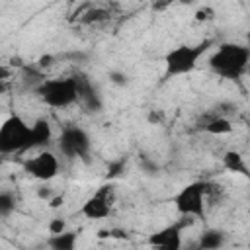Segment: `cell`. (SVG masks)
Instances as JSON below:
<instances>
[{
	"label": "cell",
	"mask_w": 250,
	"mask_h": 250,
	"mask_svg": "<svg viewBox=\"0 0 250 250\" xmlns=\"http://www.w3.org/2000/svg\"><path fill=\"white\" fill-rule=\"evenodd\" d=\"M223 164L225 168H229L230 172H238V174H246V164H244V158L236 152V150H229L225 156H223Z\"/></svg>",
	"instance_id": "obj_16"
},
{
	"label": "cell",
	"mask_w": 250,
	"mask_h": 250,
	"mask_svg": "<svg viewBox=\"0 0 250 250\" xmlns=\"http://www.w3.org/2000/svg\"><path fill=\"white\" fill-rule=\"evenodd\" d=\"M191 250H201V248H197V246H195V244H193V248H191Z\"/></svg>",
	"instance_id": "obj_23"
},
{
	"label": "cell",
	"mask_w": 250,
	"mask_h": 250,
	"mask_svg": "<svg viewBox=\"0 0 250 250\" xmlns=\"http://www.w3.org/2000/svg\"><path fill=\"white\" fill-rule=\"evenodd\" d=\"M8 76H10V70H8L6 66H2V64H0V84H2V82H6V78H8Z\"/></svg>",
	"instance_id": "obj_21"
},
{
	"label": "cell",
	"mask_w": 250,
	"mask_h": 250,
	"mask_svg": "<svg viewBox=\"0 0 250 250\" xmlns=\"http://www.w3.org/2000/svg\"><path fill=\"white\" fill-rule=\"evenodd\" d=\"M74 82H76V104L84 109V111H100L102 109V96L98 92V88L92 84V80L84 74H74Z\"/></svg>",
	"instance_id": "obj_10"
},
{
	"label": "cell",
	"mask_w": 250,
	"mask_h": 250,
	"mask_svg": "<svg viewBox=\"0 0 250 250\" xmlns=\"http://www.w3.org/2000/svg\"><path fill=\"white\" fill-rule=\"evenodd\" d=\"M109 80H111L113 84H117V86H125V84H127V76H125L123 72H117V70H113V72L109 74Z\"/></svg>",
	"instance_id": "obj_19"
},
{
	"label": "cell",
	"mask_w": 250,
	"mask_h": 250,
	"mask_svg": "<svg viewBox=\"0 0 250 250\" xmlns=\"http://www.w3.org/2000/svg\"><path fill=\"white\" fill-rule=\"evenodd\" d=\"M227 242V234L219 229H207L199 234L195 246L201 248V250H221Z\"/></svg>",
	"instance_id": "obj_12"
},
{
	"label": "cell",
	"mask_w": 250,
	"mask_h": 250,
	"mask_svg": "<svg viewBox=\"0 0 250 250\" xmlns=\"http://www.w3.org/2000/svg\"><path fill=\"white\" fill-rule=\"evenodd\" d=\"M41 102L55 109H64L76 104V82L74 76L45 78L43 84L35 90Z\"/></svg>",
	"instance_id": "obj_3"
},
{
	"label": "cell",
	"mask_w": 250,
	"mask_h": 250,
	"mask_svg": "<svg viewBox=\"0 0 250 250\" xmlns=\"http://www.w3.org/2000/svg\"><path fill=\"white\" fill-rule=\"evenodd\" d=\"M146 244L152 250H182L184 246V236H182V225H166L158 230H154Z\"/></svg>",
	"instance_id": "obj_9"
},
{
	"label": "cell",
	"mask_w": 250,
	"mask_h": 250,
	"mask_svg": "<svg viewBox=\"0 0 250 250\" xmlns=\"http://www.w3.org/2000/svg\"><path fill=\"white\" fill-rule=\"evenodd\" d=\"M121 170H123V162H113V164L109 166L107 178H115V176H119V174H121Z\"/></svg>",
	"instance_id": "obj_20"
},
{
	"label": "cell",
	"mask_w": 250,
	"mask_h": 250,
	"mask_svg": "<svg viewBox=\"0 0 250 250\" xmlns=\"http://www.w3.org/2000/svg\"><path fill=\"white\" fill-rule=\"evenodd\" d=\"M59 166H61L59 164V158L51 150H39L37 154L25 158V162H23V170L31 178H35L39 182L53 180L59 174Z\"/></svg>",
	"instance_id": "obj_8"
},
{
	"label": "cell",
	"mask_w": 250,
	"mask_h": 250,
	"mask_svg": "<svg viewBox=\"0 0 250 250\" xmlns=\"http://www.w3.org/2000/svg\"><path fill=\"white\" fill-rule=\"evenodd\" d=\"M92 141L90 135L78 127V125H68L62 129L59 137V150L66 158H86L90 154Z\"/></svg>",
	"instance_id": "obj_6"
},
{
	"label": "cell",
	"mask_w": 250,
	"mask_h": 250,
	"mask_svg": "<svg viewBox=\"0 0 250 250\" xmlns=\"http://www.w3.org/2000/svg\"><path fill=\"white\" fill-rule=\"evenodd\" d=\"M16 211V197L10 191H0V219L10 217Z\"/></svg>",
	"instance_id": "obj_17"
},
{
	"label": "cell",
	"mask_w": 250,
	"mask_h": 250,
	"mask_svg": "<svg viewBox=\"0 0 250 250\" xmlns=\"http://www.w3.org/2000/svg\"><path fill=\"white\" fill-rule=\"evenodd\" d=\"M209 182H191L184 186L174 195V205L180 215L186 219H203L205 217V203L211 191Z\"/></svg>",
	"instance_id": "obj_5"
},
{
	"label": "cell",
	"mask_w": 250,
	"mask_h": 250,
	"mask_svg": "<svg viewBox=\"0 0 250 250\" xmlns=\"http://www.w3.org/2000/svg\"><path fill=\"white\" fill-rule=\"evenodd\" d=\"M61 203H62V197H61V195H59V197H51V199H49V205H51V207H59Z\"/></svg>",
	"instance_id": "obj_22"
},
{
	"label": "cell",
	"mask_w": 250,
	"mask_h": 250,
	"mask_svg": "<svg viewBox=\"0 0 250 250\" xmlns=\"http://www.w3.org/2000/svg\"><path fill=\"white\" fill-rule=\"evenodd\" d=\"M31 125L20 117L10 115L0 125V154H20L29 150Z\"/></svg>",
	"instance_id": "obj_4"
},
{
	"label": "cell",
	"mask_w": 250,
	"mask_h": 250,
	"mask_svg": "<svg viewBox=\"0 0 250 250\" xmlns=\"http://www.w3.org/2000/svg\"><path fill=\"white\" fill-rule=\"evenodd\" d=\"M205 131L211 133V135H227L232 131V123L223 117V115H217V117H211L207 123H205Z\"/></svg>",
	"instance_id": "obj_15"
},
{
	"label": "cell",
	"mask_w": 250,
	"mask_h": 250,
	"mask_svg": "<svg viewBox=\"0 0 250 250\" xmlns=\"http://www.w3.org/2000/svg\"><path fill=\"white\" fill-rule=\"evenodd\" d=\"M213 45L211 39H205L197 45H178L170 49L164 57V76L166 78H178L193 72L199 64V59L209 51Z\"/></svg>",
	"instance_id": "obj_2"
},
{
	"label": "cell",
	"mask_w": 250,
	"mask_h": 250,
	"mask_svg": "<svg viewBox=\"0 0 250 250\" xmlns=\"http://www.w3.org/2000/svg\"><path fill=\"white\" fill-rule=\"evenodd\" d=\"M62 230H66V223L62 221V219H53L51 223H49V234H59V232H62Z\"/></svg>",
	"instance_id": "obj_18"
},
{
	"label": "cell",
	"mask_w": 250,
	"mask_h": 250,
	"mask_svg": "<svg viewBox=\"0 0 250 250\" xmlns=\"http://www.w3.org/2000/svg\"><path fill=\"white\" fill-rule=\"evenodd\" d=\"M45 78H47V76L43 74V70H41L37 64H33V66H23V68H21V74H20V80H21L23 88H25V90H33V92L43 84Z\"/></svg>",
	"instance_id": "obj_14"
},
{
	"label": "cell",
	"mask_w": 250,
	"mask_h": 250,
	"mask_svg": "<svg viewBox=\"0 0 250 250\" xmlns=\"http://www.w3.org/2000/svg\"><path fill=\"white\" fill-rule=\"evenodd\" d=\"M250 62V49L240 43H221L209 57V68L227 80H238Z\"/></svg>",
	"instance_id": "obj_1"
},
{
	"label": "cell",
	"mask_w": 250,
	"mask_h": 250,
	"mask_svg": "<svg viewBox=\"0 0 250 250\" xmlns=\"http://www.w3.org/2000/svg\"><path fill=\"white\" fill-rule=\"evenodd\" d=\"M53 141V129L51 123L47 119H37L31 125V137H29V150L33 148H41L45 150V146Z\"/></svg>",
	"instance_id": "obj_11"
},
{
	"label": "cell",
	"mask_w": 250,
	"mask_h": 250,
	"mask_svg": "<svg viewBox=\"0 0 250 250\" xmlns=\"http://www.w3.org/2000/svg\"><path fill=\"white\" fill-rule=\"evenodd\" d=\"M115 203V189L111 184H105L102 188H98L80 207V213L86 219H105L109 217L111 209Z\"/></svg>",
	"instance_id": "obj_7"
},
{
	"label": "cell",
	"mask_w": 250,
	"mask_h": 250,
	"mask_svg": "<svg viewBox=\"0 0 250 250\" xmlns=\"http://www.w3.org/2000/svg\"><path fill=\"white\" fill-rule=\"evenodd\" d=\"M78 242V230H62L59 234H51L47 244L51 250H76Z\"/></svg>",
	"instance_id": "obj_13"
}]
</instances>
